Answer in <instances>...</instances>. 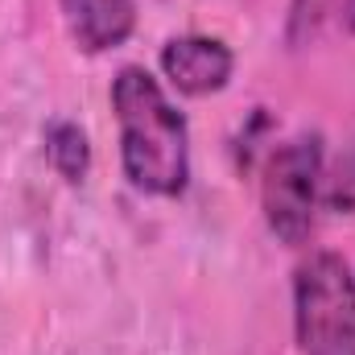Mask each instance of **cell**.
<instances>
[{
  "mask_svg": "<svg viewBox=\"0 0 355 355\" xmlns=\"http://www.w3.org/2000/svg\"><path fill=\"white\" fill-rule=\"evenodd\" d=\"M318 190H322V137L318 132H302L268 153L261 202H265L268 232L281 244L289 248L306 244L314 227Z\"/></svg>",
  "mask_w": 355,
  "mask_h": 355,
  "instance_id": "3957f363",
  "label": "cell"
},
{
  "mask_svg": "<svg viewBox=\"0 0 355 355\" xmlns=\"http://www.w3.org/2000/svg\"><path fill=\"white\" fill-rule=\"evenodd\" d=\"M318 194H322L327 207H335V211H355V141L343 145V153L335 157L331 170L322 166V190H318Z\"/></svg>",
  "mask_w": 355,
  "mask_h": 355,
  "instance_id": "52a82bcc",
  "label": "cell"
},
{
  "mask_svg": "<svg viewBox=\"0 0 355 355\" xmlns=\"http://www.w3.org/2000/svg\"><path fill=\"white\" fill-rule=\"evenodd\" d=\"M46 157H50V166L67 178V182H83L91 170L87 132L79 124H71V120L50 124V132H46Z\"/></svg>",
  "mask_w": 355,
  "mask_h": 355,
  "instance_id": "8992f818",
  "label": "cell"
},
{
  "mask_svg": "<svg viewBox=\"0 0 355 355\" xmlns=\"http://www.w3.org/2000/svg\"><path fill=\"white\" fill-rule=\"evenodd\" d=\"M112 112L124 178L141 194H182L190 182V132L162 83L145 67H124L112 83Z\"/></svg>",
  "mask_w": 355,
  "mask_h": 355,
  "instance_id": "6da1fadb",
  "label": "cell"
},
{
  "mask_svg": "<svg viewBox=\"0 0 355 355\" xmlns=\"http://www.w3.org/2000/svg\"><path fill=\"white\" fill-rule=\"evenodd\" d=\"M58 4L75 46L87 54L124 46L137 29V0H58Z\"/></svg>",
  "mask_w": 355,
  "mask_h": 355,
  "instance_id": "5b68a950",
  "label": "cell"
},
{
  "mask_svg": "<svg viewBox=\"0 0 355 355\" xmlns=\"http://www.w3.org/2000/svg\"><path fill=\"white\" fill-rule=\"evenodd\" d=\"M162 71L166 79L174 83L182 95H211V91H223L232 71H236V58L232 50L219 42V37H174L166 42L162 50Z\"/></svg>",
  "mask_w": 355,
  "mask_h": 355,
  "instance_id": "277c9868",
  "label": "cell"
},
{
  "mask_svg": "<svg viewBox=\"0 0 355 355\" xmlns=\"http://www.w3.org/2000/svg\"><path fill=\"white\" fill-rule=\"evenodd\" d=\"M293 331L302 355H355V277L343 257L314 252L297 268Z\"/></svg>",
  "mask_w": 355,
  "mask_h": 355,
  "instance_id": "7a4b0ae2",
  "label": "cell"
},
{
  "mask_svg": "<svg viewBox=\"0 0 355 355\" xmlns=\"http://www.w3.org/2000/svg\"><path fill=\"white\" fill-rule=\"evenodd\" d=\"M343 21H347V29L355 33V0H343Z\"/></svg>",
  "mask_w": 355,
  "mask_h": 355,
  "instance_id": "ba28073f",
  "label": "cell"
}]
</instances>
